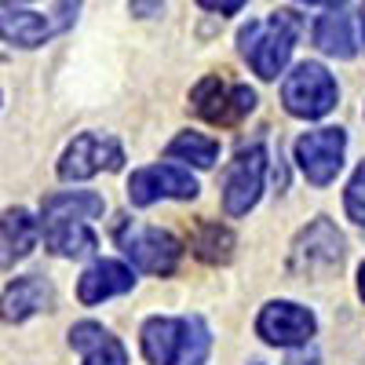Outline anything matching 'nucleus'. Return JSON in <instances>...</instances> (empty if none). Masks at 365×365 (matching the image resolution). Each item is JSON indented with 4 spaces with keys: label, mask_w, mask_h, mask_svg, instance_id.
<instances>
[{
    "label": "nucleus",
    "mask_w": 365,
    "mask_h": 365,
    "mask_svg": "<svg viewBox=\"0 0 365 365\" xmlns=\"http://www.w3.org/2000/svg\"><path fill=\"white\" fill-rule=\"evenodd\" d=\"M299 34H303L299 15L282 8V11H274L267 19H252L249 26H241L237 48H241V55H245V63L252 66V73H259L263 81H274L285 70Z\"/></svg>",
    "instance_id": "obj_1"
},
{
    "label": "nucleus",
    "mask_w": 365,
    "mask_h": 365,
    "mask_svg": "<svg viewBox=\"0 0 365 365\" xmlns=\"http://www.w3.org/2000/svg\"><path fill=\"white\" fill-rule=\"evenodd\" d=\"M212 347L201 318H150L143 325V354L150 365H205Z\"/></svg>",
    "instance_id": "obj_2"
},
{
    "label": "nucleus",
    "mask_w": 365,
    "mask_h": 365,
    "mask_svg": "<svg viewBox=\"0 0 365 365\" xmlns=\"http://www.w3.org/2000/svg\"><path fill=\"white\" fill-rule=\"evenodd\" d=\"M340 99V88L332 81V73L322 66V63H299L285 84H282V103L292 117H303V120H318L325 117Z\"/></svg>",
    "instance_id": "obj_3"
},
{
    "label": "nucleus",
    "mask_w": 365,
    "mask_h": 365,
    "mask_svg": "<svg viewBox=\"0 0 365 365\" xmlns=\"http://www.w3.org/2000/svg\"><path fill=\"white\" fill-rule=\"evenodd\" d=\"M190 106L201 113L208 125H237L241 117H249L256 110V91L249 84H223L220 77H205L190 91Z\"/></svg>",
    "instance_id": "obj_4"
},
{
    "label": "nucleus",
    "mask_w": 365,
    "mask_h": 365,
    "mask_svg": "<svg viewBox=\"0 0 365 365\" xmlns=\"http://www.w3.org/2000/svg\"><path fill=\"white\" fill-rule=\"evenodd\" d=\"M120 165H125V150H120V143H117L113 135L84 132V135H77V139L66 146L63 161H58V175L70 179V182H81V179L99 175L103 168H106V172H117Z\"/></svg>",
    "instance_id": "obj_5"
},
{
    "label": "nucleus",
    "mask_w": 365,
    "mask_h": 365,
    "mask_svg": "<svg viewBox=\"0 0 365 365\" xmlns=\"http://www.w3.org/2000/svg\"><path fill=\"white\" fill-rule=\"evenodd\" d=\"M344 150H347L344 128H318L296 139V165L314 187H329L344 168Z\"/></svg>",
    "instance_id": "obj_6"
},
{
    "label": "nucleus",
    "mask_w": 365,
    "mask_h": 365,
    "mask_svg": "<svg viewBox=\"0 0 365 365\" xmlns=\"http://www.w3.org/2000/svg\"><path fill=\"white\" fill-rule=\"evenodd\" d=\"M117 241L125 249V256L146 274H172L179 263V252H182L179 241L158 227H120Z\"/></svg>",
    "instance_id": "obj_7"
},
{
    "label": "nucleus",
    "mask_w": 365,
    "mask_h": 365,
    "mask_svg": "<svg viewBox=\"0 0 365 365\" xmlns=\"http://www.w3.org/2000/svg\"><path fill=\"white\" fill-rule=\"evenodd\" d=\"M263 175H267V150L259 143L249 146V150H241V154L234 158V165L227 168V182H223L227 216H245V212L259 201Z\"/></svg>",
    "instance_id": "obj_8"
},
{
    "label": "nucleus",
    "mask_w": 365,
    "mask_h": 365,
    "mask_svg": "<svg viewBox=\"0 0 365 365\" xmlns=\"http://www.w3.org/2000/svg\"><path fill=\"white\" fill-rule=\"evenodd\" d=\"M314 329H318L314 314L307 307H299V303H289V299L267 303L256 318V332L274 347H303L314 336Z\"/></svg>",
    "instance_id": "obj_9"
},
{
    "label": "nucleus",
    "mask_w": 365,
    "mask_h": 365,
    "mask_svg": "<svg viewBox=\"0 0 365 365\" xmlns=\"http://www.w3.org/2000/svg\"><path fill=\"white\" fill-rule=\"evenodd\" d=\"M161 197H179V201L197 197V179L190 172L175 168V165H150V168H139L128 179V201L132 205L146 208Z\"/></svg>",
    "instance_id": "obj_10"
},
{
    "label": "nucleus",
    "mask_w": 365,
    "mask_h": 365,
    "mask_svg": "<svg viewBox=\"0 0 365 365\" xmlns=\"http://www.w3.org/2000/svg\"><path fill=\"white\" fill-rule=\"evenodd\" d=\"M344 259V237L329 220H314L292 245V270H329Z\"/></svg>",
    "instance_id": "obj_11"
},
{
    "label": "nucleus",
    "mask_w": 365,
    "mask_h": 365,
    "mask_svg": "<svg viewBox=\"0 0 365 365\" xmlns=\"http://www.w3.org/2000/svg\"><path fill=\"white\" fill-rule=\"evenodd\" d=\"M132 270L125 263H117V259H99V263H91L84 274H81V282H77V299L81 303H103L110 296H120V292H128L132 289Z\"/></svg>",
    "instance_id": "obj_12"
},
{
    "label": "nucleus",
    "mask_w": 365,
    "mask_h": 365,
    "mask_svg": "<svg viewBox=\"0 0 365 365\" xmlns=\"http://www.w3.org/2000/svg\"><path fill=\"white\" fill-rule=\"evenodd\" d=\"M70 347H77L84 354V365H128V354L120 347L117 336L96 322H81L70 329Z\"/></svg>",
    "instance_id": "obj_13"
},
{
    "label": "nucleus",
    "mask_w": 365,
    "mask_h": 365,
    "mask_svg": "<svg viewBox=\"0 0 365 365\" xmlns=\"http://www.w3.org/2000/svg\"><path fill=\"white\" fill-rule=\"evenodd\" d=\"M44 237L51 252L66 256V259H81V256H91L96 252V234L88 230L84 220H66V216H51L44 223Z\"/></svg>",
    "instance_id": "obj_14"
},
{
    "label": "nucleus",
    "mask_w": 365,
    "mask_h": 365,
    "mask_svg": "<svg viewBox=\"0 0 365 365\" xmlns=\"http://www.w3.org/2000/svg\"><path fill=\"white\" fill-rule=\"evenodd\" d=\"M0 29H4V41L15 44V48H37L44 44L51 34H55V22L44 19L41 11H15V8H4V19H0Z\"/></svg>",
    "instance_id": "obj_15"
},
{
    "label": "nucleus",
    "mask_w": 365,
    "mask_h": 365,
    "mask_svg": "<svg viewBox=\"0 0 365 365\" xmlns=\"http://www.w3.org/2000/svg\"><path fill=\"white\" fill-rule=\"evenodd\" d=\"M314 44L332 58H351L354 55V22L344 11H329L314 22Z\"/></svg>",
    "instance_id": "obj_16"
},
{
    "label": "nucleus",
    "mask_w": 365,
    "mask_h": 365,
    "mask_svg": "<svg viewBox=\"0 0 365 365\" xmlns=\"http://www.w3.org/2000/svg\"><path fill=\"white\" fill-rule=\"evenodd\" d=\"M4 267H11L15 259H22V256H29V249L37 245V234H41V227H37V220L29 216L26 208H8L4 212Z\"/></svg>",
    "instance_id": "obj_17"
},
{
    "label": "nucleus",
    "mask_w": 365,
    "mask_h": 365,
    "mask_svg": "<svg viewBox=\"0 0 365 365\" xmlns=\"http://www.w3.org/2000/svg\"><path fill=\"white\" fill-rule=\"evenodd\" d=\"M48 285L37 278H19L8 292H4V322H26L29 314H37L48 303Z\"/></svg>",
    "instance_id": "obj_18"
},
{
    "label": "nucleus",
    "mask_w": 365,
    "mask_h": 365,
    "mask_svg": "<svg viewBox=\"0 0 365 365\" xmlns=\"http://www.w3.org/2000/svg\"><path fill=\"white\" fill-rule=\"evenodd\" d=\"M190 249H194V256L205 259V263H227V259L234 256V234H230L227 227H220V223L205 220V223H197L194 234H190Z\"/></svg>",
    "instance_id": "obj_19"
},
{
    "label": "nucleus",
    "mask_w": 365,
    "mask_h": 365,
    "mask_svg": "<svg viewBox=\"0 0 365 365\" xmlns=\"http://www.w3.org/2000/svg\"><path fill=\"white\" fill-rule=\"evenodd\" d=\"M168 158L175 161H190L197 168H212L220 158V143L208 139V135H197V132H182L168 143Z\"/></svg>",
    "instance_id": "obj_20"
},
{
    "label": "nucleus",
    "mask_w": 365,
    "mask_h": 365,
    "mask_svg": "<svg viewBox=\"0 0 365 365\" xmlns=\"http://www.w3.org/2000/svg\"><path fill=\"white\" fill-rule=\"evenodd\" d=\"M103 212V197L96 194H84V190H73V194H55L44 201V216H66V220H96Z\"/></svg>",
    "instance_id": "obj_21"
},
{
    "label": "nucleus",
    "mask_w": 365,
    "mask_h": 365,
    "mask_svg": "<svg viewBox=\"0 0 365 365\" xmlns=\"http://www.w3.org/2000/svg\"><path fill=\"white\" fill-rule=\"evenodd\" d=\"M347 216L358 227H365V161L358 165V172L347 182Z\"/></svg>",
    "instance_id": "obj_22"
},
{
    "label": "nucleus",
    "mask_w": 365,
    "mask_h": 365,
    "mask_svg": "<svg viewBox=\"0 0 365 365\" xmlns=\"http://www.w3.org/2000/svg\"><path fill=\"white\" fill-rule=\"evenodd\" d=\"M77 8H81V0H58V4H55V26L58 29H70L73 26V19H77Z\"/></svg>",
    "instance_id": "obj_23"
},
{
    "label": "nucleus",
    "mask_w": 365,
    "mask_h": 365,
    "mask_svg": "<svg viewBox=\"0 0 365 365\" xmlns=\"http://www.w3.org/2000/svg\"><path fill=\"white\" fill-rule=\"evenodd\" d=\"M205 11H220V15H237L249 0H197Z\"/></svg>",
    "instance_id": "obj_24"
},
{
    "label": "nucleus",
    "mask_w": 365,
    "mask_h": 365,
    "mask_svg": "<svg viewBox=\"0 0 365 365\" xmlns=\"http://www.w3.org/2000/svg\"><path fill=\"white\" fill-rule=\"evenodd\" d=\"M161 4H165V0H128V8H132V15H135V19H150V15H158V11H161Z\"/></svg>",
    "instance_id": "obj_25"
},
{
    "label": "nucleus",
    "mask_w": 365,
    "mask_h": 365,
    "mask_svg": "<svg viewBox=\"0 0 365 365\" xmlns=\"http://www.w3.org/2000/svg\"><path fill=\"white\" fill-rule=\"evenodd\" d=\"M285 365H322V361H318L314 354H292V358H289Z\"/></svg>",
    "instance_id": "obj_26"
},
{
    "label": "nucleus",
    "mask_w": 365,
    "mask_h": 365,
    "mask_svg": "<svg viewBox=\"0 0 365 365\" xmlns=\"http://www.w3.org/2000/svg\"><path fill=\"white\" fill-rule=\"evenodd\" d=\"M358 296H361V299H365V263H361V267H358Z\"/></svg>",
    "instance_id": "obj_27"
},
{
    "label": "nucleus",
    "mask_w": 365,
    "mask_h": 365,
    "mask_svg": "<svg viewBox=\"0 0 365 365\" xmlns=\"http://www.w3.org/2000/svg\"><path fill=\"white\" fill-rule=\"evenodd\" d=\"M307 4H325V8H340L344 0H307Z\"/></svg>",
    "instance_id": "obj_28"
},
{
    "label": "nucleus",
    "mask_w": 365,
    "mask_h": 365,
    "mask_svg": "<svg viewBox=\"0 0 365 365\" xmlns=\"http://www.w3.org/2000/svg\"><path fill=\"white\" fill-rule=\"evenodd\" d=\"M11 4H22V0H4V8H11Z\"/></svg>",
    "instance_id": "obj_29"
},
{
    "label": "nucleus",
    "mask_w": 365,
    "mask_h": 365,
    "mask_svg": "<svg viewBox=\"0 0 365 365\" xmlns=\"http://www.w3.org/2000/svg\"><path fill=\"white\" fill-rule=\"evenodd\" d=\"M361 22H365V8H361Z\"/></svg>",
    "instance_id": "obj_30"
},
{
    "label": "nucleus",
    "mask_w": 365,
    "mask_h": 365,
    "mask_svg": "<svg viewBox=\"0 0 365 365\" xmlns=\"http://www.w3.org/2000/svg\"><path fill=\"white\" fill-rule=\"evenodd\" d=\"M361 34H365V22H361Z\"/></svg>",
    "instance_id": "obj_31"
}]
</instances>
